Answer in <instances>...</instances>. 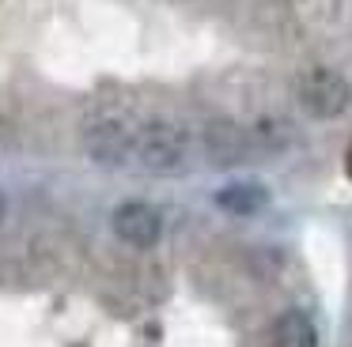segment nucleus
I'll use <instances>...</instances> for the list:
<instances>
[{
	"instance_id": "nucleus-8",
	"label": "nucleus",
	"mask_w": 352,
	"mask_h": 347,
	"mask_svg": "<svg viewBox=\"0 0 352 347\" xmlns=\"http://www.w3.org/2000/svg\"><path fill=\"white\" fill-rule=\"evenodd\" d=\"M12 136H16V113L4 106V98H0V147H8Z\"/></svg>"
},
{
	"instance_id": "nucleus-4",
	"label": "nucleus",
	"mask_w": 352,
	"mask_h": 347,
	"mask_svg": "<svg viewBox=\"0 0 352 347\" xmlns=\"http://www.w3.org/2000/svg\"><path fill=\"white\" fill-rule=\"evenodd\" d=\"M114 234L125 241V246H137V249H148L160 241L163 234V219L152 204H140V200H125L122 208L114 211Z\"/></svg>"
},
{
	"instance_id": "nucleus-5",
	"label": "nucleus",
	"mask_w": 352,
	"mask_h": 347,
	"mask_svg": "<svg viewBox=\"0 0 352 347\" xmlns=\"http://www.w3.org/2000/svg\"><path fill=\"white\" fill-rule=\"evenodd\" d=\"M254 136L246 132V128L231 125V121H212V125L205 128V151L212 163L220 166H235V163H246V158H254Z\"/></svg>"
},
{
	"instance_id": "nucleus-9",
	"label": "nucleus",
	"mask_w": 352,
	"mask_h": 347,
	"mask_svg": "<svg viewBox=\"0 0 352 347\" xmlns=\"http://www.w3.org/2000/svg\"><path fill=\"white\" fill-rule=\"evenodd\" d=\"M344 174L352 178V143H349V151H344Z\"/></svg>"
},
{
	"instance_id": "nucleus-10",
	"label": "nucleus",
	"mask_w": 352,
	"mask_h": 347,
	"mask_svg": "<svg viewBox=\"0 0 352 347\" xmlns=\"http://www.w3.org/2000/svg\"><path fill=\"white\" fill-rule=\"evenodd\" d=\"M0 219H4V196H0Z\"/></svg>"
},
{
	"instance_id": "nucleus-7",
	"label": "nucleus",
	"mask_w": 352,
	"mask_h": 347,
	"mask_svg": "<svg viewBox=\"0 0 352 347\" xmlns=\"http://www.w3.org/2000/svg\"><path fill=\"white\" fill-rule=\"evenodd\" d=\"M216 204L223 211H235V215H254L265 204V189L254 185V181H235V185H223L216 193Z\"/></svg>"
},
{
	"instance_id": "nucleus-1",
	"label": "nucleus",
	"mask_w": 352,
	"mask_h": 347,
	"mask_svg": "<svg viewBox=\"0 0 352 347\" xmlns=\"http://www.w3.org/2000/svg\"><path fill=\"white\" fill-rule=\"evenodd\" d=\"M190 155V136L170 117H144L133 125V166L152 174H170Z\"/></svg>"
},
{
	"instance_id": "nucleus-2",
	"label": "nucleus",
	"mask_w": 352,
	"mask_h": 347,
	"mask_svg": "<svg viewBox=\"0 0 352 347\" xmlns=\"http://www.w3.org/2000/svg\"><path fill=\"white\" fill-rule=\"evenodd\" d=\"M133 125L137 121L122 117V113H99V117H91L84 128L87 155L107 166H129L133 163Z\"/></svg>"
},
{
	"instance_id": "nucleus-3",
	"label": "nucleus",
	"mask_w": 352,
	"mask_h": 347,
	"mask_svg": "<svg viewBox=\"0 0 352 347\" xmlns=\"http://www.w3.org/2000/svg\"><path fill=\"white\" fill-rule=\"evenodd\" d=\"M299 102H303V110L311 113V117L329 121V117H341L352 106V87L341 72H333V68H311V72H303V80H299Z\"/></svg>"
},
{
	"instance_id": "nucleus-6",
	"label": "nucleus",
	"mask_w": 352,
	"mask_h": 347,
	"mask_svg": "<svg viewBox=\"0 0 352 347\" xmlns=\"http://www.w3.org/2000/svg\"><path fill=\"white\" fill-rule=\"evenodd\" d=\"M273 347H318V332H314L311 317L299 309L280 313L273 324Z\"/></svg>"
}]
</instances>
